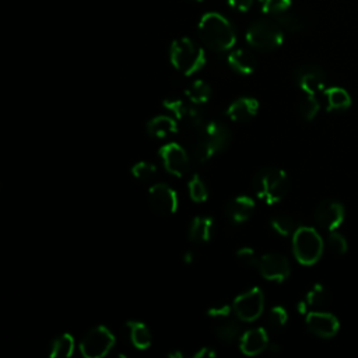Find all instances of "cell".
I'll use <instances>...</instances> for the list:
<instances>
[{"label": "cell", "mask_w": 358, "mask_h": 358, "mask_svg": "<svg viewBox=\"0 0 358 358\" xmlns=\"http://www.w3.org/2000/svg\"><path fill=\"white\" fill-rule=\"evenodd\" d=\"M268 347H269V336L266 329L263 327L251 329L240 337V348L243 354L248 357L258 355L263 352Z\"/></svg>", "instance_id": "obj_19"}, {"label": "cell", "mask_w": 358, "mask_h": 358, "mask_svg": "<svg viewBox=\"0 0 358 358\" xmlns=\"http://www.w3.org/2000/svg\"><path fill=\"white\" fill-rule=\"evenodd\" d=\"M232 308L235 316L243 322H254L257 320L265 309V297L259 287H252L243 294L238 295L234 302Z\"/></svg>", "instance_id": "obj_9"}, {"label": "cell", "mask_w": 358, "mask_h": 358, "mask_svg": "<svg viewBox=\"0 0 358 358\" xmlns=\"http://www.w3.org/2000/svg\"><path fill=\"white\" fill-rule=\"evenodd\" d=\"M192 2H202V0H192Z\"/></svg>", "instance_id": "obj_42"}, {"label": "cell", "mask_w": 358, "mask_h": 358, "mask_svg": "<svg viewBox=\"0 0 358 358\" xmlns=\"http://www.w3.org/2000/svg\"><path fill=\"white\" fill-rule=\"evenodd\" d=\"M262 12L266 15H279L290 10L293 0H259Z\"/></svg>", "instance_id": "obj_34"}, {"label": "cell", "mask_w": 358, "mask_h": 358, "mask_svg": "<svg viewBox=\"0 0 358 358\" xmlns=\"http://www.w3.org/2000/svg\"><path fill=\"white\" fill-rule=\"evenodd\" d=\"M193 133L199 135L207 143V146L211 149L214 156L224 152L231 143L229 129L220 122H214V121L209 122L207 121L199 131H196Z\"/></svg>", "instance_id": "obj_16"}, {"label": "cell", "mask_w": 358, "mask_h": 358, "mask_svg": "<svg viewBox=\"0 0 358 358\" xmlns=\"http://www.w3.org/2000/svg\"><path fill=\"white\" fill-rule=\"evenodd\" d=\"M252 186L261 200L266 204H276L288 195L291 184L288 175L283 170L268 167L255 174Z\"/></svg>", "instance_id": "obj_2"}, {"label": "cell", "mask_w": 358, "mask_h": 358, "mask_svg": "<svg viewBox=\"0 0 358 358\" xmlns=\"http://www.w3.org/2000/svg\"><path fill=\"white\" fill-rule=\"evenodd\" d=\"M149 203L158 215H171L178 209V196L167 184H154L149 190Z\"/></svg>", "instance_id": "obj_14"}, {"label": "cell", "mask_w": 358, "mask_h": 358, "mask_svg": "<svg viewBox=\"0 0 358 358\" xmlns=\"http://www.w3.org/2000/svg\"><path fill=\"white\" fill-rule=\"evenodd\" d=\"M327 247L329 250L334 254V255H344L348 251V243L345 240V236L340 232L336 231H330L329 236H327Z\"/></svg>", "instance_id": "obj_35"}, {"label": "cell", "mask_w": 358, "mask_h": 358, "mask_svg": "<svg viewBox=\"0 0 358 358\" xmlns=\"http://www.w3.org/2000/svg\"><path fill=\"white\" fill-rule=\"evenodd\" d=\"M185 95L188 101L196 105H203L211 97V87L204 80H196L185 90Z\"/></svg>", "instance_id": "obj_26"}, {"label": "cell", "mask_w": 358, "mask_h": 358, "mask_svg": "<svg viewBox=\"0 0 358 358\" xmlns=\"http://www.w3.org/2000/svg\"><path fill=\"white\" fill-rule=\"evenodd\" d=\"M297 309H298V312H300L301 315H307V314H308V309H309V307H308L307 301L304 300V301H300V302H298V305H297Z\"/></svg>", "instance_id": "obj_39"}, {"label": "cell", "mask_w": 358, "mask_h": 358, "mask_svg": "<svg viewBox=\"0 0 358 358\" xmlns=\"http://www.w3.org/2000/svg\"><path fill=\"white\" fill-rule=\"evenodd\" d=\"M199 35L204 45L215 52L231 49L236 42L232 24L220 13H206L199 23Z\"/></svg>", "instance_id": "obj_1"}, {"label": "cell", "mask_w": 358, "mask_h": 358, "mask_svg": "<svg viewBox=\"0 0 358 358\" xmlns=\"http://www.w3.org/2000/svg\"><path fill=\"white\" fill-rule=\"evenodd\" d=\"M127 327L129 330V337L132 344L138 350H147L152 345V333L146 323L139 320H129L127 323Z\"/></svg>", "instance_id": "obj_23"}, {"label": "cell", "mask_w": 358, "mask_h": 358, "mask_svg": "<svg viewBox=\"0 0 358 358\" xmlns=\"http://www.w3.org/2000/svg\"><path fill=\"white\" fill-rule=\"evenodd\" d=\"M184 261H185L186 263H192V262H193V252H186Z\"/></svg>", "instance_id": "obj_41"}, {"label": "cell", "mask_w": 358, "mask_h": 358, "mask_svg": "<svg viewBox=\"0 0 358 358\" xmlns=\"http://www.w3.org/2000/svg\"><path fill=\"white\" fill-rule=\"evenodd\" d=\"M330 300H332V295L329 290L322 284H315L307 293V297H305L308 307L316 311H322L323 308H326L330 304Z\"/></svg>", "instance_id": "obj_25"}, {"label": "cell", "mask_w": 358, "mask_h": 358, "mask_svg": "<svg viewBox=\"0 0 358 358\" xmlns=\"http://www.w3.org/2000/svg\"><path fill=\"white\" fill-rule=\"evenodd\" d=\"M255 211V202L252 197L240 195L231 199L225 206V215L234 224H243L248 221Z\"/></svg>", "instance_id": "obj_17"}, {"label": "cell", "mask_w": 358, "mask_h": 358, "mask_svg": "<svg viewBox=\"0 0 358 358\" xmlns=\"http://www.w3.org/2000/svg\"><path fill=\"white\" fill-rule=\"evenodd\" d=\"M258 111H259L258 99L251 97H243L234 101L227 108V116L232 122L244 124L251 121V119L258 113Z\"/></svg>", "instance_id": "obj_18"}, {"label": "cell", "mask_w": 358, "mask_h": 358, "mask_svg": "<svg viewBox=\"0 0 358 358\" xmlns=\"http://www.w3.org/2000/svg\"><path fill=\"white\" fill-rule=\"evenodd\" d=\"M319 109H320L319 101L316 99L315 95H311V94H307V97L302 98L298 105L300 115L302 116L304 121H308V122L314 121L316 115L319 113Z\"/></svg>", "instance_id": "obj_31"}, {"label": "cell", "mask_w": 358, "mask_h": 358, "mask_svg": "<svg viewBox=\"0 0 358 358\" xmlns=\"http://www.w3.org/2000/svg\"><path fill=\"white\" fill-rule=\"evenodd\" d=\"M227 62L234 72H236L238 74H243V76L254 73L258 67V60H257L255 55L243 48L232 51L228 55Z\"/></svg>", "instance_id": "obj_20"}, {"label": "cell", "mask_w": 358, "mask_h": 358, "mask_svg": "<svg viewBox=\"0 0 358 358\" xmlns=\"http://www.w3.org/2000/svg\"><path fill=\"white\" fill-rule=\"evenodd\" d=\"M170 60L178 72L185 76H192L204 67L206 55L199 45L184 37L171 44Z\"/></svg>", "instance_id": "obj_3"}, {"label": "cell", "mask_w": 358, "mask_h": 358, "mask_svg": "<svg viewBox=\"0 0 358 358\" xmlns=\"http://www.w3.org/2000/svg\"><path fill=\"white\" fill-rule=\"evenodd\" d=\"M258 270L261 276L269 282L283 283L290 277L291 268L288 259L282 254H266L259 258Z\"/></svg>", "instance_id": "obj_12"}, {"label": "cell", "mask_w": 358, "mask_h": 358, "mask_svg": "<svg viewBox=\"0 0 358 358\" xmlns=\"http://www.w3.org/2000/svg\"><path fill=\"white\" fill-rule=\"evenodd\" d=\"M163 105L167 111H170L174 115L178 122H181L192 132L199 131L207 122L199 105L190 101L186 102L179 98H168L163 102Z\"/></svg>", "instance_id": "obj_7"}, {"label": "cell", "mask_w": 358, "mask_h": 358, "mask_svg": "<svg viewBox=\"0 0 358 358\" xmlns=\"http://www.w3.org/2000/svg\"><path fill=\"white\" fill-rule=\"evenodd\" d=\"M158 156L164 164V168L174 177H184L189 170L190 157L188 150H185L178 143H167L160 147Z\"/></svg>", "instance_id": "obj_10"}, {"label": "cell", "mask_w": 358, "mask_h": 358, "mask_svg": "<svg viewBox=\"0 0 358 358\" xmlns=\"http://www.w3.org/2000/svg\"><path fill=\"white\" fill-rule=\"evenodd\" d=\"M132 175L143 184H150L158 177V170L154 164L149 161H139L132 167Z\"/></svg>", "instance_id": "obj_30"}, {"label": "cell", "mask_w": 358, "mask_h": 358, "mask_svg": "<svg viewBox=\"0 0 358 358\" xmlns=\"http://www.w3.org/2000/svg\"><path fill=\"white\" fill-rule=\"evenodd\" d=\"M275 17H276V22L280 24V27L286 31H290V33H300L307 26L302 16H300L297 13H293V12H288V10L283 12V13H279Z\"/></svg>", "instance_id": "obj_28"}, {"label": "cell", "mask_w": 358, "mask_h": 358, "mask_svg": "<svg viewBox=\"0 0 358 358\" xmlns=\"http://www.w3.org/2000/svg\"><path fill=\"white\" fill-rule=\"evenodd\" d=\"M325 243L312 227H298L293 234V254L304 266L315 265L323 254Z\"/></svg>", "instance_id": "obj_4"}, {"label": "cell", "mask_w": 358, "mask_h": 358, "mask_svg": "<svg viewBox=\"0 0 358 358\" xmlns=\"http://www.w3.org/2000/svg\"><path fill=\"white\" fill-rule=\"evenodd\" d=\"M189 240L195 244L209 243L214 235V220L209 215H197L189 224Z\"/></svg>", "instance_id": "obj_21"}, {"label": "cell", "mask_w": 358, "mask_h": 358, "mask_svg": "<svg viewBox=\"0 0 358 358\" xmlns=\"http://www.w3.org/2000/svg\"><path fill=\"white\" fill-rule=\"evenodd\" d=\"M177 122L178 121L174 117L160 115V116H156V117L150 119V121L146 125V131L153 138L164 139V138H168V136L178 132V124Z\"/></svg>", "instance_id": "obj_22"}, {"label": "cell", "mask_w": 358, "mask_h": 358, "mask_svg": "<svg viewBox=\"0 0 358 358\" xmlns=\"http://www.w3.org/2000/svg\"><path fill=\"white\" fill-rule=\"evenodd\" d=\"M288 320L287 311L283 307H273L268 315V326L273 333L282 332Z\"/></svg>", "instance_id": "obj_32"}, {"label": "cell", "mask_w": 358, "mask_h": 358, "mask_svg": "<svg viewBox=\"0 0 358 358\" xmlns=\"http://www.w3.org/2000/svg\"><path fill=\"white\" fill-rule=\"evenodd\" d=\"M294 79L298 87L311 95H316L320 91H325L326 84V73L318 65H301L294 72Z\"/></svg>", "instance_id": "obj_11"}, {"label": "cell", "mask_w": 358, "mask_h": 358, "mask_svg": "<svg viewBox=\"0 0 358 358\" xmlns=\"http://www.w3.org/2000/svg\"><path fill=\"white\" fill-rule=\"evenodd\" d=\"M227 3L231 9L244 13L252 8L254 0H227Z\"/></svg>", "instance_id": "obj_37"}, {"label": "cell", "mask_w": 358, "mask_h": 358, "mask_svg": "<svg viewBox=\"0 0 358 358\" xmlns=\"http://www.w3.org/2000/svg\"><path fill=\"white\" fill-rule=\"evenodd\" d=\"M247 41L255 49L270 52L282 47L284 41V33L277 22L263 19L250 26L247 31Z\"/></svg>", "instance_id": "obj_5"}, {"label": "cell", "mask_w": 358, "mask_h": 358, "mask_svg": "<svg viewBox=\"0 0 358 358\" xmlns=\"http://www.w3.org/2000/svg\"><path fill=\"white\" fill-rule=\"evenodd\" d=\"M327 102V111H345L351 106L350 94L341 87H330L323 91Z\"/></svg>", "instance_id": "obj_24"}, {"label": "cell", "mask_w": 358, "mask_h": 358, "mask_svg": "<svg viewBox=\"0 0 358 358\" xmlns=\"http://www.w3.org/2000/svg\"><path fill=\"white\" fill-rule=\"evenodd\" d=\"M305 323L308 330L319 339H332L340 330L339 319L325 311H311L307 314Z\"/></svg>", "instance_id": "obj_15"}, {"label": "cell", "mask_w": 358, "mask_h": 358, "mask_svg": "<svg viewBox=\"0 0 358 358\" xmlns=\"http://www.w3.org/2000/svg\"><path fill=\"white\" fill-rule=\"evenodd\" d=\"M270 225L282 236H290L298 228L295 218L288 214H280V215L273 217L270 221Z\"/></svg>", "instance_id": "obj_29"}, {"label": "cell", "mask_w": 358, "mask_h": 358, "mask_svg": "<svg viewBox=\"0 0 358 358\" xmlns=\"http://www.w3.org/2000/svg\"><path fill=\"white\" fill-rule=\"evenodd\" d=\"M314 217L323 229L336 231L345 218V209L334 199H325L316 206Z\"/></svg>", "instance_id": "obj_13"}, {"label": "cell", "mask_w": 358, "mask_h": 358, "mask_svg": "<svg viewBox=\"0 0 358 358\" xmlns=\"http://www.w3.org/2000/svg\"><path fill=\"white\" fill-rule=\"evenodd\" d=\"M170 358H184V354L181 351H171L167 354Z\"/></svg>", "instance_id": "obj_40"}, {"label": "cell", "mask_w": 358, "mask_h": 358, "mask_svg": "<svg viewBox=\"0 0 358 358\" xmlns=\"http://www.w3.org/2000/svg\"><path fill=\"white\" fill-rule=\"evenodd\" d=\"M115 345L113 333L105 326L92 327L80 341V352L86 358H102Z\"/></svg>", "instance_id": "obj_6"}, {"label": "cell", "mask_w": 358, "mask_h": 358, "mask_svg": "<svg viewBox=\"0 0 358 358\" xmlns=\"http://www.w3.org/2000/svg\"><path fill=\"white\" fill-rule=\"evenodd\" d=\"M235 257H236V261L240 262L243 266H245V268H258L259 258L257 257L255 251L252 248H250V247L240 248V250L236 251Z\"/></svg>", "instance_id": "obj_36"}, {"label": "cell", "mask_w": 358, "mask_h": 358, "mask_svg": "<svg viewBox=\"0 0 358 358\" xmlns=\"http://www.w3.org/2000/svg\"><path fill=\"white\" fill-rule=\"evenodd\" d=\"M188 189H189L190 199L193 202H196V203H203L209 197V192H207L206 184L203 182V179L199 175H193L192 177V179L188 184Z\"/></svg>", "instance_id": "obj_33"}, {"label": "cell", "mask_w": 358, "mask_h": 358, "mask_svg": "<svg viewBox=\"0 0 358 358\" xmlns=\"http://www.w3.org/2000/svg\"><path fill=\"white\" fill-rule=\"evenodd\" d=\"M217 352L210 347H202L195 352V358H214Z\"/></svg>", "instance_id": "obj_38"}, {"label": "cell", "mask_w": 358, "mask_h": 358, "mask_svg": "<svg viewBox=\"0 0 358 358\" xmlns=\"http://www.w3.org/2000/svg\"><path fill=\"white\" fill-rule=\"evenodd\" d=\"M234 309V308H232ZM232 309L229 305L221 304L211 307L207 312L209 318L213 320V327L220 340L225 343H232L241 336V326L232 316Z\"/></svg>", "instance_id": "obj_8"}, {"label": "cell", "mask_w": 358, "mask_h": 358, "mask_svg": "<svg viewBox=\"0 0 358 358\" xmlns=\"http://www.w3.org/2000/svg\"><path fill=\"white\" fill-rule=\"evenodd\" d=\"M74 351V339L70 334H62L55 339L49 347V355L52 358H67Z\"/></svg>", "instance_id": "obj_27"}]
</instances>
